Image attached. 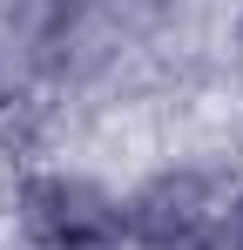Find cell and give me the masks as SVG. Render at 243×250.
I'll return each mask as SVG.
<instances>
[{"instance_id":"obj_1","label":"cell","mask_w":243,"mask_h":250,"mask_svg":"<svg viewBox=\"0 0 243 250\" xmlns=\"http://www.w3.org/2000/svg\"><path fill=\"white\" fill-rule=\"evenodd\" d=\"M7 216L27 250H122V189L88 169H20Z\"/></svg>"},{"instance_id":"obj_2","label":"cell","mask_w":243,"mask_h":250,"mask_svg":"<svg viewBox=\"0 0 243 250\" xmlns=\"http://www.w3.org/2000/svg\"><path fill=\"white\" fill-rule=\"evenodd\" d=\"M223 176L209 163H162L122 189V250H202L223 209Z\"/></svg>"},{"instance_id":"obj_3","label":"cell","mask_w":243,"mask_h":250,"mask_svg":"<svg viewBox=\"0 0 243 250\" xmlns=\"http://www.w3.org/2000/svg\"><path fill=\"white\" fill-rule=\"evenodd\" d=\"M101 7H108V21H115L128 41H162V34L182 21L189 0H101Z\"/></svg>"},{"instance_id":"obj_4","label":"cell","mask_w":243,"mask_h":250,"mask_svg":"<svg viewBox=\"0 0 243 250\" xmlns=\"http://www.w3.org/2000/svg\"><path fill=\"white\" fill-rule=\"evenodd\" d=\"M202 250H243V183L223 196V209H216V230H209V244Z\"/></svg>"},{"instance_id":"obj_5","label":"cell","mask_w":243,"mask_h":250,"mask_svg":"<svg viewBox=\"0 0 243 250\" xmlns=\"http://www.w3.org/2000/svg\"><path fill=\"white\" fill-rule=\"evenodd\" d=\"M230 61L243 68V0H237V14H230Z\"/></svg>"}]
</instances>
